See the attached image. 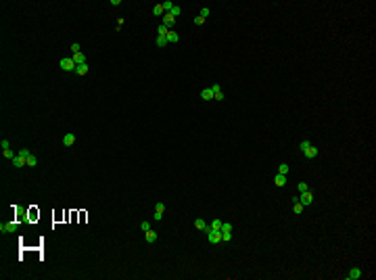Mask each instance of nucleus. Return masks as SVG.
I'll list each match as a JSON object with an SVG mask.
<instances>
[{
	"label": "nucleus",
	"instance_id": "obj_5",
	"mask_svg": "<svg viewBox=\"0 0 376 280\" xmlns=\"http://www.w3.org/2000/svg\"><path fill=\"white\" fill-rule=\"evenodd\" d=\"M17 222H6V224H0V232H15L17 230Z\"/></svg>",
	"mask_w": 376,
	"mask_h": 280
},
{
	"label": "nucleus",
	"instance_id": "obj_14",
	"mask_svg": "<svg viewBox=\"0 0 376 280\" xmlns=\"http://www.w3.org/2000/svg\"><path fill=\"white\" fill-rule=\"evenodd\" d=\"M144 238H146V243H155V240H157V232H155V230H146V232H144Z\"/></svg>",
	"mask_w": 376,
	"mask_h": 280
},
{
	"label": "nucleus",
	"instance_id": "obj_11",
	"mask_svg": "<svg viewBox=\"0 0 376 280\" xmlns=\"http://www.w3.org/2000/svg\"><path fill=\"white\" fill-rule=\"evenodd\" d=\"M201 98H203V100H211V98H213V90H211V88L201 90Z\"/></svg>",
	"mask_w": 376,
	"mask_h": 280
},
{
	"label": "nucleus",
	"instance_id": "obj_4",
	"mask_svg": "<svg viewBox=\"0 0 376 280\" xmlns=\"http://www.w3.org/2000/svg\"><path fill=\"white\" fill-rule=\"evenodd\" d=\"M299 203L303 205V207H307V205H311L314 203V195L307 190V192H301V197H299Z\"/></svg>",
	"mask_w": 376,
	"mask_h": 280
},
{
	"label": "nucleus",
	"instance_id": "obj_26",
	"mask_svg": "<svg viewBox=\"0 0 376 280\" xmlns=\"http://www.w3.org/2000/svg\"><path fill=\"white\" fill-rule=\"evenodd\" d=\"M209 15H211V11H209L207 6H203V9H201V17H203V19H207Z\"/></svg>",
	"mask_w": 376,
	"mask_h": 280
},
{
	"label": "nucleus",
	"instance_id": "obj_12",
	"mask_svg": "<svg viewBox=\"0 0 376 280\" xmlns=\"http://www.w3.org/2000/svg\"><path fill=\"white\" fill-rule=\"evenodd\" d=\"M71 59L75 61V65H82V63H86V55H84V52H75Z\"/></svg>",
	"mask_w": 376,
	"mask_h": 280
},
{
	"label": "nucleus",
	"instance_id": "obj_20",
	"mask_svg": "<svg viewBox=\"0 0 376 280\" xmlns=\"http://www.w3.org/2000/svg\"><path fill=\"white\" fill-rule=\"evenodd\" d=\"M167 32H169V27H167V25H159V27H157V36H167Z\"/></svg>",
	"mask_w": 376,
	"mask_h": 280
},
{
	"label": "nucleus",
	"instance_id": "obj_31",
	"mask_svg": "<svg viewBox=\"0 0 376 280\" xmlns=\"http://www.w3.org/2000/svg\"><path fill=\"white\" fill-rule=\"evenodd\" d=\"M140 228H142V232L151 230V222H142V224H140Z\"/></svg>",
	"mask_w": 376,
	"mask_h": 280
},
{
	"label": "nucleus",
	"instance_id": "obj_28",
	"mask_svg": "<svg viewBox=\"0 0 376 280\" xmlns=\"http://www.w3.org/2000/svg\"><path fill=\"white\" fill-rule=\"evenodd\" d=\"M213 100H220V103L224 100V92H222V90H220V92H213Z\"/></svg>",
	"mask_w": 376,
	"mask_h": 280
},
{
	"label": "nucleus",
	"instance_id": "obj_1",
	"mask_svg": "<svg viewBox=\"0 0 376 280\" xmlns=\"http://www.w3.org/2000/svg\"><path fill=\"white\" fill-rule=\"evenodd\" d=\"M29 155H32V153L27 151V149H21V153L13 159V165H15V167H23V165H27V157H29Z\"/></svg>",
	"mask_w": 376,
	"mask_h": 280
},
{
	"label": "nucleus",
	"instance_id": "obj_9",
	"mask_svg": "<svg viewBox=\"0 0 376 280\" xmlns=\"http://www.w3.org/2000/svg\"><path fill=\"white\" fill-rule=\"evenodd\" d=\"M174 23H176V17H174L171 13H165V15H163V25H167V27L171 29V25H174Z\"/></svg>",
	"mask_w": 376,
	"mask_h": 280
},
{
	"label": "nucleus",
	"instance_id": "obj_30",
	"mask_svg": "<svg viewBox=\"0 0 376 280\" xmlns=\"http://www.w3.org/2000/svg\"><path fill=\"white\" fill-rule=\"evenodd\" d=\"M71 52H73V55H75V52H82V50H80V44H77V42H73V44H71Z\"/></svg>",
	"mask_w": 376,
	"mask_h": 280
},
{
	"label": "nucleus",
	"instance_id": "obj_3",
	"mask_svg": "<svg viewBox=\"0 0 376 280\" xmlns=\"http://www.w3.org/2000/svg\"><path fill=\"white\" fill-rule=\"evenodd\" d=\"M59 65H61V69H63V71H73V73H75V67H77V65H75V61H73L71 57L61 59Z\"/></svg>",
	"mask_w": 376,
	"mask_h": 280
},
{
	"label": "nucleus",
	"instance_id": "obj_6",
	"mask_svg": "<svg viewBox=\"0 0 376 280\" xmlns=\"http://www.w3.org/2000/svg\"><path fill=\"white\" fill-rule=\"evenodd\" d=\"M303 153H305L307 159H316V157H318V149L314 146V144H309L307 149H303Z\"/></svg>",
	"mask_w": 376,
	"mask_h": 280
},
{
	"label": "nucleus",
	"instance_id": "obj_25",
	"mask_svg": "<svg viewBox=\"0 0 376 280\" xmlns=\"http://www.w3.org/2000/svg\"><path fill=\"white\" fill-rule=\"evenodd\" d=\"M27 165H29V167H36V165H38V159H36L34 155H29V157H27Z\"/></svg>",
	"mask_w": 376,
	"mask_h": 280
},
{
	"label": "nucleus",
	"instance_id": "obj_7",
	"mask_svg": "<svg viewBox=\"0 0 376 280\" xmlns=\"http://www.w3.org/2000/svg\"><path fill=\"white\" fill-rule=\"evenodd\" d=\"M362 278V270L359 268H351L349 274H347V280H359Z\"/></svg>",
	"mask_w": 376,
	"mask_h": 280
},
{
	"label": "nucleus",
	"instance_id": "obj_2",
	"mask_svg": "<svg viewBox=\"0 0 376 280\" xmlns=\"http://www.w3.org/2000/svg\"><path fill=\"white\" fill-rule=\"evenodd\" d=\"M205 234H207V240H209L211 245H217V243H222V230H213V228H207V230H205Z\"/></svg>",
	"mask_w": 376,
	"mask_h": 280
},
{
	"label": "nucleus",
	"instance_id": "obj_23",
	"mask_svg": "<svg viewBox=\"0 0 376 280\" xmlns=\"http://www.w3.org/2000/svg\"><path fill=\"white\" fill-rule=\"evenodd\" d=\"M169 13H171V15H174V17H176V19H178V17H180V15H182V9H180V6H176V4H174V6H171V11H169Z\"/></svg>",
	"mask_w": 376,
	"mask_h": 280
},
{
	"label": "nucleus",
	"instance_id": "obj_33",
	"mask_svg": "<svg viewBox=\"0 0 376 280\" xmlns=\"http://www.w3.org/2000/svg\"><path fill=\"white\" fill-rule=\"evenodd\" d=\"M194 25H205V19H203V17H194Z\"/></svg>",
	"mask_w": 376,
	"mask_h": 280
},
{
	"label": "nucleus",
	"instance_id": "obj_18",
	"mask_svg": "<svg viewBox=\"0 0 376 280\" xmlns=\"http://www.w3.org/2000/svg\"><path fill=\"white\" fill-rule=\"evenodd\" d=\"M2 157H4V159H15V157H17V155H15V151H13V149H6V151H2Z\"/></svg>",
	"mask_w": 376,
	"mask_h": 280
},
{
	"label": "nucleus",
	"instance_id": "obj_24",
	"mask_svg": "<svg viewBox=\"0 0 376 280\" xmlns=\"http://www.w3.org/2000/svg\"><path fill=\"white\" fill-rule=\"evenodd\" d=\"M209 228H213V230H222V220H213Z\"/></svg>",
	"mask_w": 376,
	"mask_h": 280
},
{
	"label": "nucleus",
	"instance_id": "obj_22",
	"mask_svg": "<svg viewBox=\"0 0 376 280\" xmlns=\"http://www.w3.org/2000/svg\"><path fill=\"white\" fill-rule=\"evenodd\" d=\"M232 240V232H224L222 230V243H230Z\"/></svg>",
	"mask_w": 376,
	"mask_h": 280
},
{
	"label": "nucleus",
	"instance_id": "obj_38",
	"mask_svg": "<svg viewBox=\"0 0 376 280\" xmlns=\"http://www.w3.org/2000/svg\"><path fill=\"white\" fill-rule=\"evenodd\" d=\"M211 90H213V92H220L222 88H220V84H213V86H211Z\"/></svg>",
	"mask_w": 376,
	"mask_h": 280
},
{
	"label": "nucleus",
	"instance_id": "obj_8",
	"mask_svg": "<svg viewBox=\"0 0 376 280\" xmlns=\"http://www.w3.org/2000/svg\"><path fill=\"white\" fill-rule=\"evenodd\" d=\"M63 144H65V146H73V144H75V134H73V132L65 134V136H63Z\"/></svg>",
	"mask_w": 376,
	"mask_h": 280
},
{
	"label": "nucleus",
	"instance_id": "obj_34",
	"mask_svg": "<svg viewBox=\"0 0 376 280\" xmlns=\"http://www.w3.org/2000/svg\"><path fill=\"white\" fill-rule=\"evenodd\" d=\"M309 144H311V142H309V140H303V142H301V144H299V149H301V151H303V149H307V146H309Z\"/></svg>",
	"mask_w": 376,
	"mask_h": 280
},
{
	"label": "nucleus",
	"instance_id": "obj_19",
	"mask_svg": "<svg viewBox=\"0 0 376 280\" xmlns=\"http://www.w3.org/2000/svg\"><path fill=\"white\" fill-rule=\"evenodd\" d=\"M155 44H157V46H159V48H163L165 44H167V38H165V36H157V40H155Z\"/></svg>",
	"mask_w": 376,
	"mask_h": 280
},
{
	"label": "nucleus",
	"instance_id": "obj_29",
	"mask_svg": "<svg viewBox=\"0 0 376 280\" xmlns=\"http://www.w3.org/2000/svg\"><path fill=\"white\" fill-rule=\"evenodd\" d=\"M222 230H224V232H232V224H226V222H222Z\"/></svg>",
	"mask_w": 376,
	"mask_h": 280
},
{
	"label": "nucleus",
	"instance_id": "obj_32",
	"mask_svg": "<svg viewBox=\"0 0 376 280\" xmlns=\"http://www.w3.org/2000/svg\"><path fill=\"white\" fill-rule=\"evenodd\" d=\"M299 190H301V192H307V190H309V186H307L305 182H299Z\"/></svg>",
	"mask_w": 376,
	"mask_h": 280
},
{
	"label": "nucleus",
	"instance_id": "obj_27",
	"mask_svg": "<svg viewBox=\"0 0 376 280\" xmlns=\"http://www.w3.org/2000/svg\"><path fill=\"white\" fill-rule=\"evenodd\" d=\"M0 149H2V151L11 149V142H9V140H0Z\"/></svg>",
	"mask_w": 376,
	"mask_h": 280
},
{
	"label": "nucleus",
	"instance_id": "obj_35",
	"mask_svg": "<svg viewBox=\"0 0 376 280\" xmlns=\"http://www.w3.org/2000/svg\"><path fill=\"white\" fill-rule=\"evenodd\" d=\"M155 220H157V222L163 220V211H155Z\"/></svg>",
	"mask_w": 376,
	"mask_h": 280
},
{
	"label": "nucleus",
	"instance_id": "obj_21",
	"mask_svg": "<svg viewBox=\"0 0 376 280\" xmlns=\"http://www.w3.org/2000/svg\"><path fill=\"white\" fill-rule=\"evenodd\" d=\"M278 174H284V176L288 174V163H280V165H278Z\"/></svg>",
	"mask_w": 376,
	"mask_h": 280
},
{
	"label": "nucleus",
	"instance_id": "obj_17",
	"mask_svg": "<svg viewBox=\"0 0 376 280\" xmlns=\"http://www.w3.org/2000/svg\"><path fill=\"white\" fill-rule=\"evenodd\" d=\"M194 226H197L199 230H207V228H209V226L205 224V220H201V218H197V220H194Z\"/></svg>",
	"mask_w": 376,
	"mask_h": 280
},
{
	"label": "nucleus",
	"instance_id": "obj_15",
	"mask_svg": "<svg viewBox=\"0 0 376 280\" xmlns=\"http://www.w3.org/2000/svg\"><path fill=\"white\" fill-rule=\"evenodd\" d=\"M274 184H276V186H284V184H286V176L278 174L276 178H274Z\"/></svg>",
	"mask_w": 376,
	"mask_h": 280
},
{
	"label": "nucleus",
	"instance_id": "obj_13",
	"mask_svg": "<svg viewBox=\"0 0 376 280\" xmlns=\"http://www.w3.org/2000/svg\"><path fill=\"white\" fill-rule=\"evenodd\" d=\"M86 73H88V63H82L75 67V75H86Z\"/></svg>",
	"mask_w": 376,
	"mask_h": 280
},
{
	"label": "nucleus",
	"instance_id": "obj_36",
	"mask_svg": "<svg viewBox=\"0 0 376 280\" xmlns=\"http://www.w3.org/2000/svg\"><path fill=\"white\" fill-rule=\"evenodd\" d=\"M155 211H165V205L163 203H157V205H155Z\"/></svg>",
	"mask_w": 376,
	"mask_h": 280
},
{
	"label": "nucleus",
	"instance_id": "obj_10",
	"mask_svg": "<svg viewBox=\"0 0 376 280\" xmlns=\"http://www.w3.org/2000/svg\"><path fill=\"white\" fill-rule=\"evenodd\" d=\"M165 38H167V42H171V44H176V42H180V36H178V32H174V29H169Z\"/></svg>",
	"mask_w": 376,
	"mask_h": 280
},
{
	"label": "nucleus",
	"instance_id": "obj_37",
	"mask_svg": "<svg viewBox=\"0 0 376 280\" xmlns=\"http://www.w3.org/2000/svg\"><path fill=\"white\" fill-rule=\"evenodd\" d=\"M123 23H126V21H123V19L119 17V19H117V32H121V27H123Z\"/></svg>",
	"mask_w": 376,
	"mask_h": 280
},
{
	"label": "nucleus",
	"instance_id": "obj_16",
	"mask_svg": "<svg viewBox=\"0 0 376 280\" xmlns=\"http://www.w3.org/2000/svg\"><path fill=\"white\" fill-rule=\"evenodd\" d=\"M153 15H155V17H163V15H165L163 4H155V6H153Z\"/></svg>",
	"mask_w": 376,
	"mask_h": 280
}]
</instances>
